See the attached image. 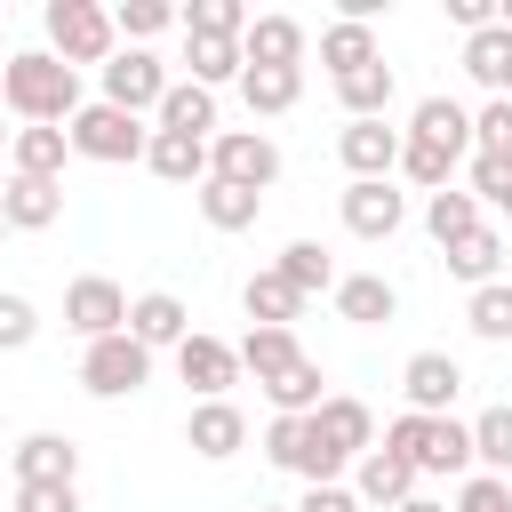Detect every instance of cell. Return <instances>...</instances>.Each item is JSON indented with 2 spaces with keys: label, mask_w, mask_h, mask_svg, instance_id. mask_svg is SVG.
Wrapping results in <instances>:
<instances>
[{
  "label": "cell",
  "mask_w": 512,
  "mask_h": 512,
  "mask_svg": "<svg viewBox=\"0 0 512 512\" xmlns=\"http://www.w3.org/2000/svg\"><path fill=\"white\" fill-rule=\"evenodd\" d=\"M176 376L192 384V400H224L232 384H240V344H224V336H184L176 344Z\"/></svg>",
  "instance_id": "8fae6325"
},
{
  "label": "cell",
  "mask_w": 512,
  "mask_h": 512,
  "mask_svg": "<svg viewBox=\"0 0 512 512\" xmlns=\"http://www.w3.org/2000/svg\"><path fill=\"white\" fill-rule=\"evenodd\" d=\"M288 360H304V344H296V328H248L240 336V368L264 384V376H280Z\"/></svg>",
  "instance_id": "74e56055"
},
{
  "label": "cell",
  "mask_w": 512,
  "mask_h": 512,
  "mask_svg": "<svg viewBox=\"0 0 512 512\" xmlns=\"http://www.w3.org/2000/svg\"><path fill=\"white\" fill-rule=\"evenodd\" d=\"M112 24H120V40H128V48H144V40H160L168 24H184V8H168V0H120V8H112Z\"/></svg>",
  "instance_id": "60d3db41"
},
{
  "label": "cell",
  "mask_w": 512,
  "mask_h": 512,
  "mask_svg": "<svg viewBox=\"0 0 512 512\" xmlns=\"http://www.w3.org/2000/svg\"><path fill=\"white\" fill-rule=\"evenodd\" d=\"M176 80H168V64L152 56V48H120L112 64H104V104H120V112H160V96H168Z\"/></svg>",
  "instance_id": "30bf717a"
},
{
  "label": "cell",
  "mask_w": 512,
  "mask_h": 512,
  "mask_svg": "<svg viewBox=\"0 0 512 512\" xmlns=\"http://www.w3.org/2000/svg\"><path fill=\"white\" fill-rule=\"evenodd\" d=\"M0 104H8V120H24V128H72V112H80V72H72L64 56H48V48H16L8 72H0Z\"/></svg>",
  "instance_id": "6da1fadb"
},
{
  "label": "cell",
  "mask_w": 512,
  "mask_h": 512,
  "mask_svg": "<svg viewBox=\"0 0 512 512\" xmlns=\"http://www.w3.org/2000/svg\"><path fill=\"white\" fill-rule=\"evenodd\" d=\"M184 64H192V80H200V88H224V80H240V72H248L240 40H184Z\"/></svg>",
  "instance_id": "ab89813d"
},
{
  "label": "cell",
  "mask_w": 512,
  "mask_h": 512,
  "mask_svg": "<svg viewBox=\"0 0 512 512\" xmlns=\"http://www.w3.org/2000/svg\"><path fill=\"white\" fill-rule=\"evenodd\" d=\"M400 144H408V128H392V120H344L336 128V160H344L352 184L400 176Z\"/></svg>",
  "instance_id": "9c48e42d"
},
{
  "label": "cell",
  "mask_w": 512,
  "mask_h": 512,
  "mask_svg": "<svg viewBox=\"0 0 512 512\" xmlns=\"http://www.w3.org/2000/svg\"><path fill=\"white\" fill-rule=\"evenodd\" d=\"M8 464H16V488H24V480H80V440H64V432H24Z\"/></svg>",
  "instance_id": "cb8c5ba5"
},
{
  "label": "cell",
  "mask_w": 512,
  "mask_h": 512,
  "mask_svg": "<svg viewBox=\"0 0 512 512\" xmlns=\"http://www.w3.org/2000/svg\"><path fill=\"white\" fill-rule=\"evenodd\" d=\"M32 336H40V304L16 296V288H0V352H24Z\"/></svg>",
  "instance_id": "ee69618b"
},
{
  "label": "cell",
  "mask_w": 512,
  "mask_h": 512,
  "mask_svg": "<svg viewBox=\"0 0 512 512\" xmlns=\"http://www.w3.org/2000/svg\"><path fill=\"white\" fill-rule=\"evenodd\" d=\"M208 176H224V184H240V192H272V184H280V144H272L264 128H216Z\"/></svg>",
  "instance_id": "8992f818"
},
{
  "label": "cell",
  "mask_w": 512,
  "mask_h": 512,
  "mask_svg": "<svg viewBox=\"0 0 512 512\" xmlns=\"http://www.w3.org/2000/svg\"><path fill=\"white\" fill-rule=\"evenodd\" d=\"M472 464L496 472V480H512V400H496V408L472 416Z\"/></svg>",
  "instance_id": "836d02e7"
},
{
  "label": "cell",
  "mask_w": 512,
  "mask_h": 512,
  "mask_svg": "<svg viewBox=\"0 0 512 512\" xmlns=\"http://www.w3.org/2000/svg\"><path fill=\"white\" fill-rule=\"evenodd\" d=\"M392 96H400V80H392V64H384V56L336 80V104H344V120H392Z\"/></svg>",
  "instance_id": "d4e9b609"
},
{
  "label": "cell",
  "mask_w": 512,
  "mask_h": 512,
  "mask_svg": "<svg viewBox=\"0 0 512 512\" xmlns=\"http://www.w3.org/2000/svg\"><path fill=\"white\" fill-rule=\"evenodd\" d=\"M352 496H360V504H376V512H400V504L416 496V464H408V456H392V448H368V456L352 464Z\"/></svg>",
  "instance_id": "e0dca14e"
},
{
  "label": "cell",
  "mask_w": 512,
  "mask_h": 512,
  "mask_svg": "<svg viewBox=\"0 0 512 512\" xmlns=\"http://www.w3.org/2000/svg\"><path fill=\"white\" fill-rule=\"evenodd\" d=\"M384 448L408 456L416 480H472V472H480V464H472V424H456V416H416V408H400V416L384 424Z\"/></svg>",
  "instance_id": "7a4b0ae2"
},
{
  "label": "cell",
  "mask_w": 512,
  "mask_h": 512,
  "mask_svg": "<svg viewBox=\"0 0 512 512\" xmlns=\"http://www.w3.org/2000/svg\"><path fill=\"white\" fill-rule=\"evenodd\" d=\"M40 24H48V56H64L72 72H80V64L104 72V64L120 56V24H112V8H96V0H48Z\"/></svg>",
  "instance_id": "3957f363"
},
{
  "label": "cell",
  "mask_w": 512,
  "mask_h": 512,
  "mask_svg": "<svg viewBox=\"0 0 512 512\" xmlns=\"http://www.w3.org/2000/svg\"><path fill=\"white\" fill-rule=\"evenodd\" d=\"M480 224H488V216H480V200H472V192H456V184L424 200V232H432L440 248H456V240H464V232H480Z\"/></svg>",
  "instance_id": "e575fe53"
},
{
  "label": "cell",
  "mask_w": 512,
  "mask_h": 512,
  "mask_svg": "<svg viewBox=\"0 0 512 512\" xmlns=\"http://www.w3.org/2000/svg\"><path fill=\"white\" fill-rule=\"evenodd\" d=\"M488 208H496V216H512V176H504V192H496V200H488Z\"/></svg>",
  "instance_id": "f907efd6"
},
{
  "label": "cell",
  "mask_w": 512,
  "mask_h": 512,
  "mask_svg": "<svg viewBox=\"0 0 512 512\" xmlns=\"http://www.w3.org/2000/svg\"><path fill=\"white\" fill-rule=\"evenodd\" d=\"M472 152H496V160H512V96H488V104L472 112Z\"/></svg>",
  "instance_id": "7bdbcfd3"
},
{
  "label": "cell",
  "mask_w": 512,
  "mask_h": 512,
  "mask_svg": "<svg viewBox=\"0 0 512 512\" xmlns=\"http://www.w3.org/2000/svg\"><path fill=\"white\" fill-rule=\"evenodd\" d=\"M64 160H72L64 128H16V144H8V176H56L64 184Z\"/></svg>",
  "instance_id": "f546056e"
},
{
  "label": "cell",
  "mask_w": 512,
  "mask_h": 512,
  "mask_svg": "<svg viewBox=\"0 0 512 512\" xmlns=\"http://www.w3.org/2000/svg\"><path fill=\"white\" fill-rule=\"evenodd\" d=\"M128 288L120 280H104V272H80L72 288H64V328L80 336V344H104V336H120L128 328Z\"/></svg>",
  "instance_id": "ba28073f"
},
{
  "label": "cell",
  "mask_w": 512,
  "mask_h": 512,
  "mask_svg": "<svg viewBox=\"0 0 512 512\" xmlns=\"http://www.w3.org/2000/svg\"><path fill=\"white\" fill-rule=\"evenodd\" d=\"M72 160H104V168H120V160H144V144H152V128L136 120V112H120V104H80L72 112Z\"/></svg>",
  "instance_id": "277c9868"
},
{
  "label": "cell",
  "mask_w": 512,
  "mask_h": 512,
  "mask_svg": "<svg viewBox=\"0 0 512 512\" xmlns=\"http://www.w3.org/2000/svg\"><path fill=\"white\" fill-rule=\"evenodd\" d=\"M504 96H512V72H504Z\"/></svg>",
  "instance_id": "9f6ffc18"
},
{
  "label": "cell",
  "mask_w": 512,
  "mask_h": 512,
  "mask_svg": "<svg viewBox=\"0 0 512 512\" xmlns=\"http://www.w3.org/2000/svg\"><path fill=\"white\" fill-rule=\"evenodd\" d=\"M296 96H304V64H248V72H240V104H248L256 120L296 112Z\"/></svg>",
  "instance_id": "ffe728a7"
},
{
  "label": "cell",
  "mask_w": 512,
  "mask_h": 512,
  "mask_svg": "<svg viewBox=\"0 0 512 512\" xmlns=\"http://www.w3.org/2000/svg\"><path fill=\"white\" fill-rule=\"evenodd\" d=\"M464 328H472L480 344H512V280L472 288V296H464Z\"/></svg>",
  "instance_id": "d590c367"
},
{
  "label": "cell",
  "mask_w": 512,
  "mask_h": 512,
  "mask_svg": "<svg viewBox=\"0 0 512 512\" xmlns=\"http://www.w3.org/2000/svg\"><path fill=\"white\" fill-rule=\"evenodd\" d=\"M264 456H272L280 472H296L304 488L344 480V456L320 440V424H312V416H272V424H264Z\"/></svg>",
  "instance_id": "5b68a950"
},
{
  "label": "cell",
  "mask_w": 512,
  "mask_h": 512,
  "mask_svg": "<svg viewBox=\"0 0 512 512\" xmlns=\"http://www.w3.org/2000/svg\"><path fill=\"white\" fill-rule=\"evenodd\" d=\"M128 336H136L144 352H176V344L192 336V312H184V296H168V288H144V296L128 304Z\"/></svg>",
  "instance_id": "9a60e30c"
},
{
  "label": "cell",
  "mask_w": 512,
  "mask_h": 512,
  "mask_svg": "<svg viewBox=\"0 0 512 512\" xmlns=\"http://www.w3.org/2000/svg\"><path fill=\"white\" fill-rule=\"evenodd\" d=\"M8 144H16V128H8V104H0V160H8Z\"/></svg>",
  "instance_id": "816d5d0a"
},
{
  "label": "cell",
  "mask_w": 512,
  "mask_h": 512,
  "mask_svg": "<svg viewBox=\"0 0 512 512\" xmlns=\"http://www.w3.org/2000/svg\"><path fill=\"white\" fill-rule=\"evenodd\" d=\"M192 208H200V224H208V232H248V224L264 216V192H240V184L208 176V184L192 192Z\"/></svg>",
  "instance_id": "83f0119b"
},
{
  "label": "cell",
  "mask_w": 512,
  "mask_h": 512,
  "mask_svg": "<svg viewBox=\"0 0 512 512\" xmlns=\"http://www.w3.org/2000/svg\"><path fill=\"white\" fill-rule=\"evenodd\" d=\"M440 256H448V280L488 288V280H504V256H512V248H504V232H496V224H480V232H464V240H456V248H440Z\"/></svg>",
  "instance_id": "484cf974"
},
{
  "label": "cell",
  "mask_w": 512,
  "mask_h": 512,
  "mask_svg": "<svg viewBox=\"0 0 512 512\" xmlns=\"http://www.w3.org/2000/svg\"><path fill=\"white\" fill-rule=\"evenodd\" d=\"M400 176H408V184H416V192H424V200H432V192H448V176H456V160H448V152H432V144H416V136H408V144H400Z\"/></svg>",
  "instance_id": "b9f144b4"
},
{
  "label": "cell",
  "mask_w": 512,
  "mask_h": 512,
  "mask_svg": "<svg viewBox=\"0 0 512 512\" xmlns=\"http://www.w3.org/2000/svg\"><path fill=\"white\" fill-rule=\"evenodd\" d=\"M448 24L472 40V32H488V24H496V0H448Z\"/></svg>",
  "instance_id": "c3c4849f"
},
{
  "label": "cell",
  "mask_w": 512,
  "mask_h": 512,
  "mask_svg": "<svg viewBox=\"0 0 512 512\" xmlns=\"http://www.w3.org/2000/svg\"><path fill=\"white\" fill-rule=\"evenodd\" d=\"M160 128H176V136H200V144H216V88H200V80H176L168 96H160V112H152Z\"/></svg>",
  "instance_id": "4316f807"
},
{
  "label": "cell",
  "mask_w": 512,
  "mask_h": 512,
  "mask_svg": "<svg viewBox=\"0 0 512 512\" xmlns=\"http://www.w3.org/2000/svg\"><path fill=\"white\" fill-rule=\"evenodd\" d=\"M144 168L160 176V184H208V144L200 136H176V128H152V144H144Z\"/></svg>",
  "instance_id": "44dd1931"
},
{
  "label": "cell",
  "mask_w": 512,
  "mask_h": 512,
  "mask_svg": "<svg viewBox=\"0 0 512 512\" xmlns=\"http://www.w3.org/2000/svg\"><path fill=\"white\" fill-rule=\"evenodd\" d=\"M400 512H448V504H440V496H424V488H416V496H408V504H400Z\"/></svg>",
  "instance_id": "681fc988"
},
{
  "label": "cell",
  "mask_w": 512,
  "mask_h": 512,
  "mask_svg": "<svg viewBox=\"0 0 512 512\" xmlns=\"http://www.w3.org/2000/svg\"><path fill=\"white\" fill-rule=\"evenodd\" d=\"M144 384H152V352H144L128 328L80 352V392H96V400H128V392H144Z\"/></svg>",
  "instance_id": "52a82bcc"
},
{
  "label": "cell",
  "mask_w": 512,
  "mask_h": 512,
  "mask_svg": "<svg viewBox=\"0 0 512 512\" xmlns=\"http://www.w3.org/2000/svg\"><path fill=\"white\" fill-rule=\"evenodd\" d=\"M344 232L352 240H392L400 224H408V200H400V184L392 176H376V184H344Z\"/></svg>",
  "instance_id": "7c38bea8"
},
{
  "label": "cell",
  "mask_w": 512,
  "mask_h": 512,
  "mask_svg": "<svg viewBox=\"0 0 512 512\" xmlns=\"http://www.w3.org/2000/svg\"><path fill=\"white\" fill-rule=\"evenodd\" d=\"M248 64H304V24L296 16H256L248 40H240Z\"/></svg>",
  "instance_id": "1f68e13d"
},
{
  "label": "cell",
  "mask_w": 512,
  "mask_h": 512,
  "mask_svg": "<svg viewBox=\"0 0 512 512\" xmlns=\"http://www.w3.org/2000/svg\"><path fill=\"white\" fill-rule=\"evenodd\" d=\"M248 512H296V504H248Z\"/></svg>",
  "instance_id": "db71d44e"
},
{
  "label": "cell",
  "mask_w": 512,
  "mask_h": 512,
  "mask_svg": "<svg viewBox=\"0 0 512 512\" xmlns=\"http://www.w3.org/2000/svg\"><path fill=\"white\" fill-rule=\"evenodd\" d=\"M16 512H80V480H24Z\"/></svg>",
  "instance_id": "bcb514c9"
},
{
  "label": "cell",
  "mask_w": 512,
  "mask_h": 512,
  "mask_svg": "<svg viewBox=\"0 0 512 512\" xmlns=\"http://www.w3.org/2000/svg\"><path fill=\"white\" fill-rule=\"evenodd\" d=\"M0 216H8V232H48L64 216V184L56 176H8L0 184Z\"/></svg>",
  "instance_id": "d6986e66"
},
{
  "label": "cell",
  "mask_w": 512,
  "mask_h": 512,
  "mask_svg": "<svg viewBox=\"0 0 512 512\" xmlns=\"http://www.w3.org/2000/svg\"><path fill=\"white\" fill-rule=\"evenodd\" d=\"M464 72H472L488 96H504V72H512V32H504V24L472 32V40H464Z\"/></svg>",
  "instance_id": "8d00e7d4"
},
{
  "label": "cell",
  "mask_w": 512,
  "mask_h": 512,
  "mask_svg": "<svg viewBox=\"0 0 512 512\" xmlns=\"http://www.w3.org/2000/svg\"><path fill=\"white\" fill-rule=\"evenodd\" d=\"M408 136L432 144V152H448V160H472V112H464L456 96H424V104L408 112Z\"/></svg>",
  "instance_id": "ac0fdd59"
},
{
  "label": "cell",
  "mask_w": 512,
  "mask_h": 512,
  "mask_svg": "<svg viewBox=\"0 0 512 512\" xmlns=\"http://www.w3.org/2000/svg\"><path fill=\"white\" fill-rule=\"evenodd\" d=\"M304 304H312V296H296V288L280 280V264L248 272V288H240V312H248L256 328H296V320H304Z\"/></svg>",
  "instance_id": "7402d4cb"
},
{
  "label": "cell",
  "mask_w": 512,
  "mask_h": 512,
  "mask_svg": "<svg viewBox=\"0 0 512 512\" xmlns=\"http://www.w3.org/2000/svg\"><path fill=\"white\" fill-rule=\"evenodd\" d=\"M248 8L240 0H192L184 8V40H248Z\"/></svg>",
  "instance_id": "f35d334b"
},
{
  "label": "cell",
  "mask_w": 512,
  "mask_h": 512,
  "mask_svg": "<svg viewBox=\"0 0 512 512\" xmlns=\"http://www.w3.org/2000/svg\"><path fill=\"white\" fill-rule=\"evenodd\" d=\"M0 72H8V48H0Z\"/></svg>",
  "instance_id": "11a10c76"
},
{
  "label": "cell",
  "mask_w": 512,
  "mask_h": 512,
  "mask_svg": "<svg viewBox=\"0 0 512 512\" xmlns=\"http://www.w3.org/2000/svg\"><path fill=\"white\" fill-rule=\"evenodd\" d=\"M0 240H8V216H0Z\"/></svg>",
  "instance_id": "6f0895ef"
},
{
  "label": "cell",
  "mask_w": 512,
  "mask_h": 512,
  "mask_svg": "<svg viewBox=\"0 0 512 512\" xmlns=\"http://www.w3.org/2000/svg\"><path fill=\"white\" fill-rule=\"evenodd\" d=\"M448 512H512V480L472 472V480H456V504H448Z\"/></svg>",
  "instance_id": "f6af8a7d"
},
{
  "label": "cell",
  "mask_w": 512,
  "mask_h": 512,
  "mask_svg": "<svg viewBox=\"0 0 512 512\" xmlns=\"http://www.w3.org/2000/svg\"><path fill=\"white\" fill-rule=\"evenodd\" d=\"M296 512H360V496H352L344 480H320V488H304V496H296Z\"/></svg>",
  "instance_id": "7dc6e473"
},
{
  "label": "cell",
  "mask_w": 512,
  "mask_h": 512,
  "mask_svg": "<svg viewBox=\"0 0 512 512\" xmlns=\"http://www.w3.org/2000/svg\"><path fill=\"white\" fill-rule=\"evenodd\" d=\"M312 424H320V440H328L344 464H360V456L376 448V416H368V400H352V392H328V400L312 408Z\"/></svg>",
  "instance_id": "2e32d148"
},
{
  "label": "cell",
  "mask_w": 512,
  "mask_h": 512,
  "mask_svg": "<svg viewBox=\"0 0 512 512\" xmlns=\"http://www.w3.org/2000/svg\"><path fill=\"white\" fill-rule=\"evenodd\" d=\"M184 448H192L200 464H232V456L248 448V416H240L232 400H192V416H184Z\"/></svg>",
  "instance_id": "4fadbf2b"
},
{
  "label": "cell",
  "mask_w": 512,
  "mask_h": 512,
  "mask_svg": "<svg viewBox=\"0 0 512 512\" xmlns=\"http://www.w3.org/2000/svg\"><path fill=\"white\" fill-rule=\"evenodd\" d=\"M320 384H328V376H320V360H312V352H304V360H288V368H280V376H264V384H256V392H264V400H272V416H312V408H320V400H328V392H320Z\"/></svg>",
  "instance_id": "f1b7e54d"
},
{
  "label": "cell",
  "mask_w": 512,
  "mask_h": 512,
  "mask_svg": "<svg viewBox=\"0 0 512 512\" xmlns=\"http://www.w3.org/2000/svg\"><path fill=\"white\" fill-rule=\"evenodd\" d=\"M400 392H408V408H416V416H448V408H456V392H464L456 352H408Z\"/></svg>",
  "instance_id": "5bb4252c"
},
{
  "label": "cell",
  "mask_w": 512,
  "mask_h": 512,
  "mask_svg": "<svg viewBox=\"0 0 512 512\" xmlns=\"http://www.w3.org/2000/svg\"><path fill=\"white\" fill-rule=\"evenodd\" d=\"M280 280H288L296 296H320V288L336 296V280H344V272H336V256H328L320 240H288V248H280Z\"/></svg>",
  "instance_id": "d6a6232c"
},
{
  "label": "cell",
  "mask_w": 512,
  "mask_h": 512,
  "mask_svg": "<svg viewBox=\"0 0 512 512\" xmlns=\"http://www.w3.org/2000/svg\"><path fill=\"white\" fill-rule=\"evenodd\" d=\"M384 48H376V24H352V16H336L328 32H320V64H328V80H344V72H360V64H376Z\"/></svg>",
  "instance_id": "4dcf8cb0"
},
{
  "label": "cell",
  "mask_w": 512,
  "mask_h": 512,
  "mask_svg": "<svg viewBox=\"0 0 512 512\" xmlns=\"http://www.w3.org/2000/svg\"><path fill=\"white\" fill-rule=\"evenodd\" d=\"M496 24H504V32H512V0H496Z\"/></svg>",
  "instance_id": "f5cc1de1"
},
{
  "label": "cell",
  "mask_w": 512,
  "mask_h": 512,
  "mask_svg": "<svg viewBox=\"0 0 512 512\" xmlns=\"http://www.w3.org/2000/svg\"><path fill=\"white\" fill-rule=\"evenodd\" d=\"M400 312V288L384 280V272H344L336 280V320H352V328H384Z\"/></svg>",
  "instance_id": "603a6c76"
}]
</instances>
